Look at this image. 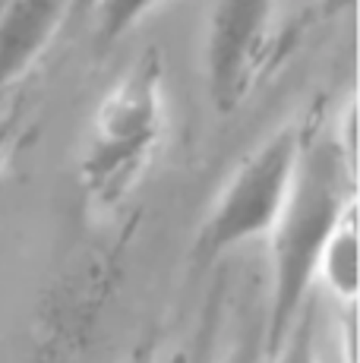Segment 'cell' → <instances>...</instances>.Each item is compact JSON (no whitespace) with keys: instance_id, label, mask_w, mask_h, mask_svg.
Segmentation results:
<instances>
[{"instance_id":"3","label":"cell","mask_w":360,"mask_h":363,"mask_svg":"<svg viewBox=\"0 0 360 363\" xmlns=\"http://www.w3.org/2000/svg\"><path fill=\"white\" fill-rule=\"evenodd\" d=\"M303 143L307 133L300 127H281L237 164L199 228V259L215 262L247 243L269 240L288 202Z\"/></svg>"},{"instance_id":"11","label":"cell","mask_w":360,"mask_h":363,"mask_svg":"<svg viewBox=\"0 0 360 363\" xmlns=\"http://www.w3.org/2000/svg\"><path fill=\"white\" fill-rule=\"evenodd\" d=\"M320 4H322L325 16H338V13L351 10V6H354V0H320Z\"/></svg>"},{"instance_id":"12","label":"cell","mask_w":360,"mask_h":363,"mask_svg":"<svg viewBox=\"0 0 360 363\" xmlns=\"http://www.w3.org/2000/svg\"><path fill=\"white\" fill-rule=\"evenodd\" d=\"M95 6V0H76V10H73V16L76 13H89Z\"/></svg>"},{"instance_id":"2","label":"cell","mask_w":360,"mask_h":363,"mask_svg":"<svg viewBox=\"0 0 360 363\" xmlns=\"http://www.w3.org/2000/svg\"><path fill=\"white\" fill-rule=\"evenodd\" d=\"M164 133V60L145 51L101 95L92 114V133L79 177L101 202H114L149 164Z\"/></svg>"},{"instance_id":"1","label":"cell","mask_w":360,"mask_h":363,"mask_svg":"<svg viewBox=\"0 0 360 363\" xmlns=\"http://www.w3.org/2000/svg\"><path fill=\"white\" fill-rule=\"evenodd\" d=\"M357 202V174L344 164L332 139L303 143L300 164L288 202L269 234V294H266V357L310 306L316 262L348 206Z\"/></svg>"},{"instance_id":"7","label":"cell","mask_w":360,"mask_h":363,"mask_svg":"<svg viewBox=\"0 0 360 363\" xmlns=\"http://www.w3.org/2000/svg\"><path fill=\"white\" fill-rule=\"evenodd\" d=\"M162 0H95L89 13L95 16V41L101 48L120 41L149 16Z\"/></svg>"},{"instance_id":"8","label":"cell","mask_w":360,"mask_h":363,"mask_svg":"<svg viewBox=\"0 0 360 363\" xmlns=\"http://www.w3.org/2000/svg\"><path fill=\"white\" fill-rule=\"evenodd\" d=\"M269 363H325L320 351V335H316V310L313 303L300 313L294 325L288 329V335L279 341Z\"/></svg>"},{"instance_id":"4","label":"cell","mask_w":360,"mask_h":363,"mask_svg":"<svg viewBox=\"0 0 360 363\" xmlns=\"http://www.w3.org/2000/svg\"><path fill=\"white\" fill-rule=\"evenodd\" d=\"M279 0H212L206 29V86L221 114L250 92L272 38Z\"/></svg>"},{"instance_id":"10","label":"cell","mask_w":360,"mask_h":363,"mask_svg":"<svg viewBox=\"0 0 360 363\" xmlns=\"http://www.w3.org/2000/svg\"><path fill=\"white\" fill-rule=\"evenodd\" d=\"M16 127H19L16 111H10V114H0V162H4V155L10 152L13 139H16Z\"/></svg>"},{"instance_id":"6","label":"cell","mask_w":360,"mask_h":363,"mask_svg":"<svg viewBox=\"0 0 360 363\" xmlns=\"http://www.w3.org/2000/svg\"><path fill=\"white\" fill-rule=\"evenodd\" d=\"M316 284L342 306L344 313H354L360 291V262H357V202L338 218L325 240L320 262H316Z\"/></svg>"},{"instance_id":"5","label":"cell","mask_w":360,"mask_h":363,"mask_svg":"<svg viewBox=\"0 0 360 363\" xmlns=\"http://www.w3.org/2000/svg\"><path fill=\"white\" fill-rule=\"evenodd\" d=\"M73 10L76 0H10L0 13V89L38 64Z\"/></svg>"},{"instance_id":"9","label":"cell","mask_w":360,"mask_h":363,"mask_svg":"<svg viewBox=\"0 0 360 363\" xmlns=\"http://www.w3.org/2000/svg\"><path fill=\"white\" fill-rule=\"evenodd\" d=\"M218 363H269L266 357V338H262V323L240 332V338L225 351Z\"/></svg>"},{"instance_id":"13","label":"cell","mask_w":360,"mask_h":363,"mask_svg":"<svg viewBox=\"0 0 360 363\" xmlns=\"http://www.w3.org/2000/svg\"><path fill=\"white\" fill-rule=\"evenodd\" d=\"M6 6H10V0H0V13H4V10H6Z\"/></svg>"}]
</instances>
